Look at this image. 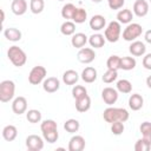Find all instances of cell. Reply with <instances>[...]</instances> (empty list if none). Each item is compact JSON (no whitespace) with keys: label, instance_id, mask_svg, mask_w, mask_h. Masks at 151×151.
<instances>
[{"label":"cell","instance_id":"7dc6e473","mask_svg":"<svg viewBox=\"0 0 151 151\" xmlns=\"http://www.w3.org/2000/svg\"><path fill=\"white\" fill-rule=\"evenodd\" d=\"M58 1H64V0H58Z\"/></svg>","mask_w":151,"mask_h":151},{"label":"cell","instance_id":"ab89813d","mask_svg":"<svg viewBox=\"0 0 151 151\" xmlns=\"http://www.w3.org/2000/svg\"><path fill=\"white\" fill-rule=\"evenodd\" d=\"M124 130H125V126L123 122H114L111 124V132L114 136H120L124 132Z\"/></svg>","mask_w":151,"mask_h":151},{"label":"cell","instance_id":"7402d4cb","mask_svg":"<svg viewBox=\"0 0 151 151\" xmlns=\"http://www.w3.org/2000/svg\"><path fill=\"white\" fill-rule=\"evenodd\" d=\"M132 19H133V13L129 8L119 9V12L117 13V21H119L120 24L129 25L132 21Z\"/></svg>","mask_w":151,"mask_h":151},{"label":"cell","instance_id":"8d00e7d4","mask_svg":"<svg viewBox=\"0 0 151 151\" xmlns=\"http://www.w3.org/2000/svg\"><path fill=\"white\" fill-rule=\"evenodd\" d=\"M150 149H151V143L147 139L143 138V137L139 138L134 144V150L136 151H149Z\"/></svg>","mask_w":151,"mask_h":151},{"label":"cell","instance_id":"83f0119b","mask_svg":"<svg viewBox=\"0 0 151 151\" xmlns=\"http://www.w3.org/2000/svg\"><path fill=\"white\" fill-rule=\"evenodd\" d=\"M137 65V61L133 57H123L120 58V70L130 71L133 70Z\"/></svg>","mask_w":151,"mask_h":151},{"label":"cell","instance_id":"f546056e","mask_svg":"<svg viewBox=\"0 0 151 151\" xmlns=\"http://www.w3.org/2000/svg\"><path fill=\"white\" fill-rule=\"evenodd\" d=\"M87 19V12L85 8H81V7H77L76 8V12L73 14V18H72V21L76 22V24H83L85 22Z\"/></svg>","mask_w":151,"mask_h":151},{"label":"cell","instance_id":"60d3db41","mask_svg":"<svg viewBox=\"0 0 151 151\" xmlns=\"http://www.w3.org/2000/svg\"><path fill=\"white\" fill-rule=\"evenodd\" d=\"M125 4V0H107V5L113 11H117V9H120Z\"/></svg>","mask_w":151,"mask_h":151},{"label":"cell","instance_id":"ba28073f","mask_svg":"<svg viewBox=\"0 0 151 151\" xmlns=\"http://www.w3.org/2000/svg\"><path fill=\"white\" fill-rule=\"evenodd\" d=\"M44 140L45 139H42L38 134H29L26 138L25 144L29 151H40L44 149Z\"/></svg>","mask_w":151,"mask_h":151},{"label":"cell","instance_id":"836d02e7","mask_svg":"<svg viewBox=\"0 0 151 151\" xmlns=\"http://www.w3.org/2000/svg\"><path fill=\"white\" fill-rule=\"evenodd\" d=\"M26 119L32 123V124H35V123H39L41 120V112L39 110H35V109H32V110H28L26 112Z\"/></svg>","mask_w":151,"mask_h":151},{"label":"cell","instance_id":"7c38bea8","mask_svg":"<svg viewBox=\"0 0 151 151\" xmlns=\"http://www.w3.org/2000/svg\"><path fill=\"white\" fill-rule=\"evenodd\" d=\"M133 14L138 18H143L149 13V2L146 0H136L133 2Z\"/></svg>","mask_w":151,"mask_h":151},{"label":"cell","instance_id":"74e56055","mask_svg":"<svg viewBox=\"0 0 151 151\" xmlns=\"http://www.w3.org/2000/svg\"><path fill=\"white\" fill-rule=\"evenodd\" d=\"M117 78H118V72H117L116 70H110V68H107V71H106V72L103 74V77H101L103 81L106 83V84L113 83L114 80H117Z\"/></svg>","mask_w":151,"mask_h":151},{"label":"cell","instance_id":"4316f807","mask_svg":"<svg viewBox=\"0 0 151 151\" xmlns=\"http://www.w3.org/2000/svg\"><path fill=\"white\" fill-rule=\"evenodd\" d=\"M60 32L63 35H73L76 33V22L71 21V20H66L61 24L60 26Z\"/></svg>","mask_w":151,"mask_h":151},{"label":"cell","instance_id":"9a60e30c","mask_svg":"<svg viewBox=\"0 0 151 151\" xmlns=\"http://www.w3.org/2000/svg\"><path fill=\"white\" fill-rule=\"evenodd\" d=\"M88 25H90L91 29L98 32V31H101V29H104L106 27V19L101 14H96L90 19Z\"/></svg>","mask_w":151,"mask_h":151},{"label":"cell","instance_id":"f35d334b","mask_svg":"<svg viewBox=\"0 0 151 151\" xmlns=\"http://www.w3.org/2000/svg\"><path fill=\"white\" fill-rule=\"evenodd\" d=\"M86 94H87V90L85 88V86H83V85H76V86H73V88H72V96H73L74 99H79V98H81V97H84Z\"/></svg>","mask_w":151,"mask_h":151},{"label":"cell","instance_id":"5bb4252c","mask_svg":"<svg viewBox=\"0 0 151 151\" xmlns=\"http://www.w3.org/2000/svg\"><path fill=\"white\" fill-rule=\"evenodd\" d=\"M12 110L15 114H22L27 111V100L25 97H17L13 99V103H12Z\"/></svg>","mask_w":151,"mask_h":151},{"label":"cell","instance_id":"c3c4849f","mask_svg":"<svg viewBox=\"0 0 151 151\" xmlns=\"http://www.w3.org/2000/svg\"><path fill=\"white\" fill-rule=\"evenodd\" d=\"M150 4H151V0H150Z\"/></svg>","mask_w":151,"mask_h":151},{"label":"cell","instance_id":"603a6c76","mask_svg":"<svg viewBox=\"0 0 151 151\" xmlns=\"http://www.w3.org/2000/svg\"><path fill=\"white\" fill-rule=\"evenodd\" d=\"M4 35H5V38L7 40L13 41V42L19 41L21 39V37H22L21 31L18 29V28H15V27H8V28H6L4 31Z\"/></svg>","mask_w":151,"mask_h":151},{"label":"cell","instance_id":"3957f363","mask_svg":"<svg viewBox=\"0 0 151 151\" xmlns=\"http://www.w3.org/2000/svg\"><path fill=\"white\" fill-rule=\"evenodd\" d=\"M7 58L15 67H21L27 61V55L24 50H21L19 46H11L7 51Z\"/></svg>","mask_w":151,"mask_h":151},{"label":"cell","instance_id":"2e32d148","mask_svg":"<svg viewBox=\"0 0 151 151\" xmlns=\"http://www.w3.org/2000/svg\"><path fill=\"white\" fill-rule=\"evenodd\" d=\"M129 52L133 55V57H142L145 54L146 52V47L145 44L139 41V40H134L131 41V45L129 46Z\"/></svg>","mask_w":151,"mask_h":151},{"label":"cell","instance_id":"ac0fdd59","mask_svg":"<svg viewBox=\"0 0 151 151\" xmlns=\"http://www.w3.org/2000/svg\"><path fill=\"white\" fill-rule=\"evenodd\" d=\"M91 107V98L88 94L79 98V99H76V110L80 113H84V112H87Z\"/></svg>","mask_w":151,"mask_h":151},{"label":"cell","instance_id":"1f68e13d","mask_svg":"<svg viewBox=\"0 0 151 151\" xmlns=\"http://www.w3.org/2000/svg\"><path fill=\"white\" fill-rule=\"evenodd\" d=\"M76 8H77V7H76L73 4H71V2L64 5L63 8H61V17H63L64 19H66V20H72L73 14H74V12H76Z\"/></svg>","mask_w":151,"mask_h":151},{"label":"cell","instance_id":"f6af8a7d","mask_svg":"<svg viewBox=\"0 0 151 151\" xmlns=\"http://www.w3.org/2000/svg\"><path fill=\"white\" fill-rule=\"evenodd\" d=\"M4 21H5V12L4 9H1V22L4 24Z\"/></svg>","mask_w":151,"mask_h":151},{"label":"cell","instance_id":"484cf974","mask_svg":"<svg viewBox=\"0 0 151 151\" xmlns=\"http://www.w3.org/2000/svg\"><path fill=\"white\" fill-rule=\"evenodd\" d=\"M79 80V74L74 70H67L63 74V81L66 85H74Z\"/></svg>","mask_w":151,"mask_h":151},{"label":"cell","instance_id":"8fae6325","mask_svg":"<svg viewBox=\"0 0 151 151\" xmlns=\"http://www.w3.org/2000/svg\"><path fill=\"white\" fill-rule=\"evenodd\" d=\"M85 138L83 136L76 134L73 137H71L70 142H68V151H83L85 149Z\"/></svg>","mask_w":151,"mask_h":151},{"label":"cell","instance_id":"bcb514c9","mask_svg":"<svg viewBox=\"0 0 151 151\" xmlns=\"http://www.w3.org/2000/svg\"><path fill=\"white\" fill-rule=\"evenodd\" d=\"M92 2H96V4H98V2H101L103 0H91Z\"/></svg>","mask_w":151,"mask_h":151},{"label":"cell","instance_id":"4fadbf2b","mask_svg":"<svg viewBox=\"0 0 151 151\" xmlns=\"http://www.w3.org/2000/svg\"><path fill=\"white\" fill-rule=\"evenodd\" d=\"M60 87V81L55 77H48L42 81V88L47 93H54L59 90Z\"/></svg>","mask_w":151,"mask_h":151},{"label":"cell","instance_id":"e0dca14e","mask_svg":"<svg viewBox=\"0 0 151 151\" xmlns=\"http://www.w3.org/2000/svg\"><path fill=\"white\" fill-rule=\"evenodd\" d=\"M11 11L15 15H24L27 11V1L26 0H13L11 4Z\"/></svg>","mask_w":151,"mask_h":151},{"label":"cell","instance_id":"30bf717a","mask_svg":"<svg viewBox=\"0 0 151 151\" xmlns=\"http://www.w3.org/2000/svg\"><path fill=\"white\" fill-rule=\"evenodd\" d=\"M101 98L104 100L105 104H107L109 106L113 105L117 100H118V91L117 88L113 87H105L101 91Z\"/></svg>","mask_w":151,"mask_h":151},{"label":"cell","instance_id":"4dcf8cb0","mask_svg":"<svg viewBox=\"0 0 151 151\" xmlns=\"http://www.w3.org/2000/svg\"><path fill=\"white\" fill-rule=\"evenodd\" d=\"M79 127H80L79 122L77 119H73V118H70V119H67L64 123V129L68 133H76V132H78Z\"/></svg>","mask_w":151,"mask_h":151},{"label":"cell","instance_id":"f1b7e54d","mask_svg":"<svg viewBox=\"0 0 151 151\" xmlns=\"http://www.w3.org/2000/svg\"><path fill=\"white\" fill-rule=\"evenodd\" d=\"M116 87H117V91L118 92L124 93V94L131 93V91H132V84L127 79H120V80H118Z\"/></svg>","mask_w":151,"mask_h":151},{"label":"cell","instance_id":"9c48e42d","mask_svg":"<svg viewBox=\"0 0 151 151\" xmlns=\"http://www.w3.org/2000/svg\"><path fill=\"white\" fill-rule=\"evenodd\" d=\"M77 59L81 63V64H90L96 59V53L94 50L91 47H83L79 50L78 54H77Z\"/></svg>","mask_w":151,"mask_h":151},{"label":"cell","instance_id":"e575fe53","mask_svg":"<svg viewBox=\"0 0 151 151\" xmlns=\"http://www.w3.org/2000/svg\"><path fill=\"white\" fill-rule=\"evenodd\" d=\"M139 131L142 133V137L147 139L151 143V123L150 122H143L139 126Z\"/></svg>","mask_w":151,"mask_h":151},{"label":"cell","instance_id":"44dd1931","mask_svg":"<svg viewBox=\"0 0 151 151\" xmlns=\"http://www.w3.org/2000/svg\"><path fill=\"white\" fill-rule=\"evenodd\" d=\"M80 76H81L83 81H85L87 84H91V83L96 81V79H97V70L92 66H87L83 70Z\"/></svg>","mask_w":151,"mask_h":151},{"label":"cell","instance_id":"d590c367","mask_svg":"<svg viewBox=\"0 0 151 151\" xmlns=\"http://www.w3.org/2000/svg\"><path fill=\"white\" fill-rule=\"evenodd\" d=\"M106 66L110 70H116L118 71L120 68V57L118 55H111L106 60Z\"/></svg>","mask_w":151,"mask_h":151},{"label":"cell","instance_id":"ffe728a7","mask_svg":"<svg viewBox=\"0 0 151 151\" xmlns=\"http://www.w3.org/2000/svg\"><path fill=\"white\" fill-rule=\"evenodd\" d=\"M144 105V99L139 93H133L129 98V107L132 111H138L143 107Z\"/></svg>","mask_w":151,"mask_h":151},{"label":"cell","instance_id":"52a82bcc","mask_svg":"<svg viewBox=\"0 0 151 151\" xmlns=\"http://www.w3.org/2000/svg\"><path fill=\"white\" fill-rule=\"evenodd\" d=\"M46 76H47V71L44 66L40 65L34 66L28 74V83L32 85H39L46 79Z\"/></svg>","mask_w":151,"mask_h":151},{"label":"cell","instance_id":"cb8c5ba5","mask_svg":"<svg viewBox=\"0 0 151 151\" xmlns=\"http://www.w3.org/2000/svg\"><path fill=\"white\" fill-rule=\"evenodd\" d=\"M105 41H106L105 37L100 33H94L88 37V44L91 45V47L94 48H101L105 45Z\"/></svg>","mask_w":151,"mask_h":151},{"label":"cell","instance_id":"277c9868","mask_svg":"<svg viewBox=\"0 0 151 151\" xmlns=\"http://www.w3.org/2000/svg\"><path fill=\"white\" fill-rule=\"evenodd\" d=\"M122 34V24L119 21H111L107 24L104 31V37L109 42H117Z\"/></svg>","mask_w":151,"mask_h":151},{"label":"cell","instance_id":"5b68a950","mask_svg":"<svg viewBox=\"0 0 151 151\" xmlns=\"http://www.w3.org/2000/svg\"><path fill=\"white\" fill-rule=\"evenodd\" d=\"M15 84L12 80H2L0 83V101L8 103L14 98Z\"/></svg>","mask_w":151,"mask_h":151},{"label":"cell","instance_id":"8992f818","mask_svg":"<svg viewBox=\"0 0 151 151\" xmlns=\"http://www.w3.org/2000/svg\"><path fill=\"white\" fill-rule=\"evenodd\" d=\"M143 33L142 25L137 22H130L123 31V39L125 41H134L137 38H139Z\"/></svg>","mask_w":151,"mask_h":151},{"label":"cell","instance_id":"d4e9b609","mask_svg":"<svg viewBox=\"0 0 151 151\" xmlns=\"http://www.w3.org/2000/svg\"><path fill=\"white\" fill-rule=\"evenodd\" d=\"M18 136V130L14 125H6L2 129V137L6 142H13Z\"/></svg>","mask_w":151,"mask_h":151},{"label":"cell","instance_id":"7a4b0ae2","mask_svg":"<svg viewBox=\"0 0 151 151\" xmlns=\"http://www.w3.org/2000/svg\"><path fill=\"white\" fill-rule=\"evenodd\" d=\"M40 130L42 132V138L45 142L53 144L58 140L59 133H58V125L53 119H46L40 124Z\"/></svg>","mask_w":151,"mask_h":151},{"label":"cell","instance_id":"ee69618b","mask_svg":"<svg viewBox=\"0 0 151 151\" xmlns=\"http://www.w3.org/2000/svg\"><path fill=\"white\" fill-rule=\"evenodd\" d=\"M146 85H147L149 88H151V76H149V77L146 78Z\"/></svg>","mask_w":151,"mask_h":151},{"label":"cell","instance_id":"d6a6232c","mask_svg":"<svg viewBox=\"0 0 151 151\" xmlns=\"http://www.w3.org/2000/svg\"><path fill=\"white\" fill-rule=\"evenodd\" d=\"M45 8V1L44 0H31L29 1V9L33 14H39Z\"/></svg>","mask_w":151,"mask_h":151},{"label":"cell","instance_id":"7bdbcfd3","mask_svg":"<svg viewBox=\"0 0 151 151\" xmlns=\"http://www.w3.org/2000/svg\"><path fill=\"white\" fill-rule=\"evenodd\" d=\"M144 39H145L146 42L151 44V29H147V31L145 32V34H144Z\"/></svg>","mask_w":151,"mask_h":151},{"label":"cell","instance_id":"6da1fadb","mask_svg":"<svg viewBox=\"0 0 151 151\" xmlns=\"http://www.w3.org/2000/svg\"><path fill=\"white\" fill-rule=\"evenodd\" d=\"M130 117V113L124 107H107L103 112V118L106 123H114V122H123L125 123Z\"/></svg>","mask_w":151,"mask_h":151},{"label":"cell","instance_id":"d6986e66","mask_svg":"<svg viewBox=\"0 0 151 151\" xmlns=\"http://www.w3.org/2000/svg\"><path fill=\"white\" fill-rule=\"evenodd\" d=\"M87 41H88V38L86 37L85 33H81V32L74 33V34L72 35V38H71V44H72V46L76 47V48H79V50L83 48V47L86 45Z\"/></svg>","mask_w":151,"mask_h":151},{"label":"cell","instance_id":"b9f144b4","mask_svg":"<svg viewBox=\"0 0 151 151\" xmlns=\"http://www.w3.org/2000/svg\"><path fill=\"white\" fill-rule=\"evenodd\" d=\"M143 66L145 70H151V53H147L143 57V61H142Z\"/></svg>","mask_w":151,"mask_h":151}]
</instances>
